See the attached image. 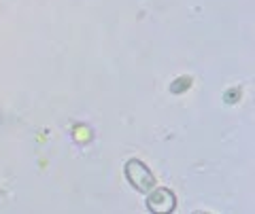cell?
I'll list each match as a JSON object with an SVG mask.
<instances>
[{
  "instance_id": "3",
  "label": "cell",
  "mask_w": 255,
  "mask_h": 214,
  "mask_svg": "<svg viewBox=\"0 0 255 214\" xmlns=\"http://www.w3.org/2000/svg\"><path fill=\"white\" fill-rule=\"evenodd\" d=\"M189 85H191V78H189V76L177 78V81H172V85H170V91H172V93H181V91H185Z\"/></svg>"
},
{
  "instance_id": "2",
  "label": "cell",
  "mask_w": 255,
  "mask_h": 214,
  "mask_svg": "<svg viewBox=\"0 0 255 214\" xmlns=\"http://www.w3.org/2000/svg\"><path fill=\"white\" fill-rule=\"evenodd\" d=\"M147 208L153 214H170L177 208V197L170 189L166 187H153L147 193Z\"/></svg>"
},
{
  "instance_id": "1",
  "label": "cell",
  "mask_w": 255,
  "mask_h": 214,
  "mask_svg": "<svg viewBox=\"0 0 255 214\" xmlns=\"http://www.w3.org/2000/svg\"><path fill=\"white\" fill-rule=\"evenodd\" d=\"M126 178L128 182L136 189L138 193H149L151 189L155 187V176H153V172L149 170V165H145L142 161L138 159H130L126 163Z\"/></svg>"
}]
</instances>
